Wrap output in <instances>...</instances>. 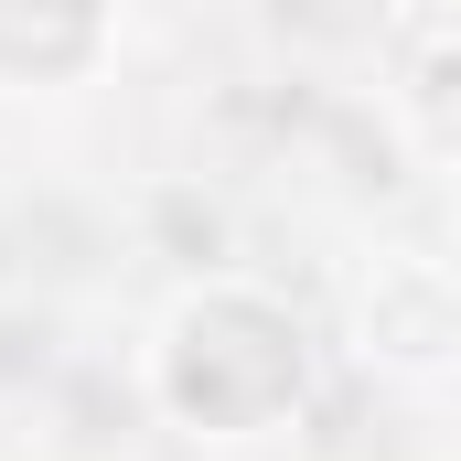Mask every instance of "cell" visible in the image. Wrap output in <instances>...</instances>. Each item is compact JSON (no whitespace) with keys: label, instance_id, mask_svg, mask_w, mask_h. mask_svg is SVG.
Instances as JSON below:
<instances>
[{"label":"cell","instance_id":"1","mask_svg":"<svg viewBox=\"0 0 461 461\" xmlns=\"http://www.w3.org/2000/svg\"><path fill=\"white\" fill-rule=\"evenodd\" d=\"M312 397V333L279 290L204 268L172 312H161V344H150V408L183 429V440H258L279 429L290 408Z\"/></svg>","mask_w":461,"mask_h":461},{"label":"cell","instance_id":"2","mask_svg":"<svg viewBox=\"0 0 461 461\" xmlns=\"http://www.w3.org/2000/svg\"><path fill=\"white\" fill-rule=\"evenodd\" d=\"M354 344L386 375H440L461 344V301L440 258H375V279L354 290Z\"/></svg>","mask_w":461,"mask_h":461},{"label":"cell","instance_id":"3","mask_svg":"<svg viewBox=\"0 0 461 461\" xmlns=\"http://www.w3.org/2000/svg\"><path fill=\"white\" fill-rule=\"evenodd\" d=\"M108 54V0H0V86H76Z\"/></svg>","mask_w":461,"mask_h":461},{"label":"cell","instance_id":"4","mask_svg":"<svg viewBox=\"0 0 461 461\" xmlns=\"http://www.w3.org/2000/svg\"><path fill=\"white\" fill-rule=\"evenodd\" d=\"M408 118H419V150L440 161L451 150V22L419 32V65H408Z\"/></svg>","mask_w":461,"mask_h":461}]
</instances>
